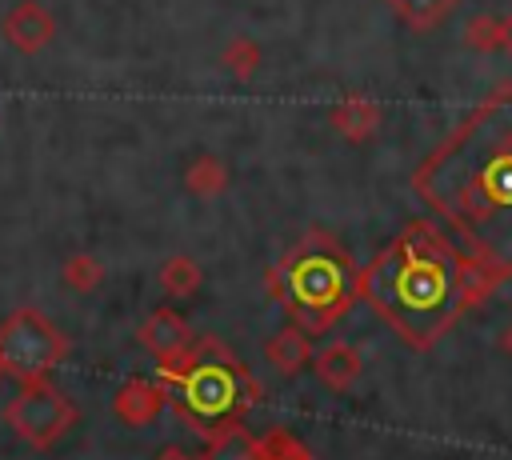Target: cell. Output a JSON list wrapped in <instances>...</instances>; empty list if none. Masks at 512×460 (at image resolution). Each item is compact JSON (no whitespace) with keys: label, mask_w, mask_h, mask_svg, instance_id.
<instances>
[{"label":"cell","mask_w":512,"mask_h":460,"mask_svg":"<svg viewBox=\"0 0 512 460\" xmlns=\"http://www.w3.org/2000/svg\"><path fill=\"white\" fill-rule=\"evenodd\" d=\"M412 184L476 256L512 272V84L476 104Z\"/></svg>","instance_id":"obj_1"},{"label":"cell","mask_w":512,"mask_h":460,"mask_svg":"<svg viewBox=\"0 0 512 460\" xmlns=\"http://www.w3.org/2000/svg\"><path fill=\"white\" fill-rule=\"evenodd\" d=\"M464 252L432 224L412 220L384 252L356 268V296L400 332L412 348H432L460 312H468L460 292Z\"/></svg>","instance_id":"obj_2"},{"label":"cell","mask_w":512,"mask_h":460,"mask_svg":"<svg viewBox=\"0 0 512 460\" xmlns=\"http://www.w3.org/2000/svg\"><path fill=\"white\" fill-rule=\"evenodd\" d=\"M156 380L164 384L176 416L204 440L244 424L260 400V384L220 336H196L176 360L156 364Z\"/></svg>","instance_id":"obj_3"},{"label":"cell","mask_w":512,"mask_h":460,"mask_svg":"<svg viewBox=\"0 0 512 460\" xmlns=\"http://www.w3.org/2000/svg\"><path fill=\"white\" fill-rule=\"evenodd\" d=\"M272 300L284 304L288 320L304 328L308 336H324L356 296V268L344 252V244L328 232H308L296 240L268 272Z\"/></svg>","instance_id":"obj_4"},{"label":"cell","mask_w":512,"mask_h":460,"mask_svg":"<svg viewBox=\"0 0 512 460\" xmlns=\"http://www.w3.org/2000/svg\"><path fill=\"white\" fill-rule=\"evenodd\" d=\"M68 336L40 312V308H16L0 324V360L4 372L16 380L48 376L68 356Z\"/></svg>","instance_id":"obj_5"},{"label":"cell","mask_w":512,"mask_h":460,"mask_svg":"<svg viewBox=\"0 0 512 460\" xmlns=\"http://www.w3.org/2000/svg\"><path fill=\"white\" fill-rule=\"evenodd\" d=\"M4 420L24 444L52 448L80 420V412L72 396H64L48 376H36V380H20L16 396L4 404Z\"/></svg>","instance_id":"obj_6"},{"label":"cell","mask_w":512,"mask_h":460,"mask_svg":"<svg viewBox=\"0 0 512 460\" xmlns=\"http://www.w3.org/2000/svg\"><path fill=\"white\" fill-rule=\"evenodd\" d=\"M192 340H196V336H192V324H188L176 308H168V304L152 308V312L144 316V324L136 328V344H140L156 364L176 360Z\"/></svg>","instance_id":"obj_7"},{"label":"cell","mask_w":512,"mask_h":460,"mask_svg":"<svg viewBox=\"0 0 512 460\" xmlns=\"http://www.w3.org/2000/svg\"><path fill=\"white\" fill-rule=\"evenodd\" d=\"M0 32H4V40H8L20 56H36V52H44V48L52 44V36H56V16H52L40 0H20V4L4 16Z\"/></svg>","instance_id":"obj_8"},{"label":"cell","mask_w":512,"mask_h":460,"mask_svg":"<svg viewBox=\"0 0 512 460\" xmlns=\"http://www.w3.org/2000/svg\"><path fill=\"white\" fill-rule=\"evenodd\" d=\"M168 408V392L160 380H144V376H132L116 388L112 396V412L124 428H148L160 420V412Z\"/></svg>","instance_id":"obj_9"},{"label":"cell","mask_w":512,"mask_h":460,"mask_svg":"<svg viewBox=\"0 0 512 460\" xmlns=\"http://www.w3.org/2000/svg\"><path fill=\"white\" fill-rule=\"evenodd\" d=\"M264 356L280 376H296V372H304L312 364V336L304 328H296V324H284L280 332H272L264 340Z\"/></svg>","instance_id":"obj_10"},{"label":"cell","mask_w":512,"mask_h":460,"mask_svg":"<svg viewBox=\"0 0 512 460\" xmlns=\"http://www.w3.org/2000/svg\"><path fill=\"white\" fill-rule=\"evenodd\" d=\"M312 368H316V380L324 384V388H332V392H348L356 380H360V372H364V360H360V352L352 348V344H328V348H320L316 356H312Z\"/></svg>","instance_id":"obj_11"},{"label":"cell","mask_w":512,"mask_h":460,"mask_svg":"<svg viewBox=\"0 0 512 460\" xmlns=\"http://www.w3.org/2000/svg\"><path fill=\"white\" fill-rule=\"evenodd\" d=\"M332 128L344 136V140H352V144H364V140H372L376 136V128H380V104L376 100H368V96H344L336 108H332Z\"/></svg>","instance_id":"obj_12"},{"label":"cell","mask_w":512,"mask_h":460,"mask_svg":"<svg viewBox=\"0 0 512 460\" xmlns=\"http://www.w3.org/2000/svg\"><path fill=\"white\" fill-rule=\"evenodd\" d=\"M412 32H432V28H440L448 16H452V8L460 4V0H384Z\"/></svg>","instance_id":"obj_13"},{"label":"cell","mask_w":512,"mask_h":460,"mask_svg":"<svg viewBox=\"0 0 512 460\" xmlns=\"http://www.w3.org/2000/svg\"><path fill=\"white\" fill-rule=\"evenodd\" d=\"M256 452H260V436L248 432L244 424H232L228 432L208 440L200 460H256Z\"/></svg>","instance_id":"obj_14"},{"label":"cell","mask_w":512,"mask_h":460,"mask_svg":"<svg viewBox=\"0 0 512 460\" xmlns=\"http://www.w3.org/2000/svg\"><path fill=\"white\" fill-rule=\"evenodd\" d=\"M184 188L192 192V196H220L224 188H228V168H224V160H216V156H196L188 168H184Z\"/></svg>","instance_id":"obj_15"},{"label":"cell","mask_w":512,"mask_h":460,"mask_svg":"<svg viewBox=\"0 0 512 460\" xmlns=\"http://www.w3.org/2000/svg\"><path fill=\"white\" fill-rule=\"evenodd\" d=\"M200 284H204V272H200V264H196L192 256L176 252V256H168V260L160 264V288H164L168 296L184 300V296H192Z\"/></svg>","instance_id":"obj_16"},{"label":"cell","mask_w":512,"mask_h":460,"mask_svg":"<svg viewBox=\"0 0 512 460\" xmlns=\"http://www.w3.org/2000/svg\"><path fill=\"white\" fill-rule=\"evenodd\" d=\"M60 280L72 288V292H96L100 284H104V264L96 260V256H88V252H72L68 260H64V268H60Z\"/></svg>","instance_id":"obj_17"},{"label":"cell","mask_w":512,"mask_h":460,"mask_svg":"<svg viewBox=\"0 0 512 460\" xmlns=\"http://www.w3.org/2000/svg\"><path fill=\"white\" fill-rule=\"evenodd\" d=\"M220 64H224L236 80H248V76H256V68H260V44L248 40V36H236V40L224 44Z\"/></svg>","instance_id":"obj_18"},{"label":"cell","mask_w":512,"mask_h":460,"mask_svg":"<svg viewBox=\"0 0 512 460\" xmlns=\"http://www.w3.org/2000/svg\"><path fill=\"white\" fill-rule=\"evenodd\" d=\"M256 460H312V456H308V448H304L292 432L272 428V432L260 436V452H256Z\"/></svg>","instance_id":"obj_19"},{"label":"cell","mask_w":512,"mask_h":460,"mask_svg":"<svg viewBox=\"0 0 512 460\" xmlns=\"http://www.w3.org/2000/svg\"><path fill=\"white\" fill-rule=\"evenodd\" d=\"M464 44H468L472 52H496V48H500V16L476 12V16L464 24Z\"/></svg>","instance_id":"obj_20"},{"label":"cell","mask_w":512,"mask_h":460,"mask_svg":"<svg viewBox=\"0 0 512 460\" xmlns=\"http://www.w3.org/2000/svg\"><path fill=\"white\" fill-rule=\"evenodd\" d=\"M500 48L512 56V12H508V16H500Z\"/></svg>","instance_id":"obj_21"},{"label":"cell","mask_w":512,"mask_h":460,"mask_svg":"<svg viewBox=\"0 0 512 460\" xmlns=\"http://www.w3.org/2000/svg\"><path fill=\"white\" fill-rule=\"evenodd\" d=\"M156 460H200V456H188L184 448H164V452H160Z\"/></svg>","instance_id":"obj_22"},{"label":"cell","mask_w":512,"mask_h":460,"mask_svg":"<svg viewBox=\"0 0 512 460\" xmlns=\"http://www.w3.org/2000/svg\"><path fill=\"white\" fill-rule=\"evenodd\" d=\"M500 348H504V352H508V356H512V324H508V328H504V332H500Z\"/></svg>","instance_id":"obj_23"},{"label":"cell","mask_w":512,"mask_h":460,"mask_svg":"<svg viewBox=\"0 0 512 460\" xmlns=\"http://www.w3.org/2000/svg\"><path fill=\"white\" fill-rule=\"evenodd\" d=\"M0 376H8V372H4V360H0Z\"/></svg>","instance_id":"obj_24"}]
</instances>
